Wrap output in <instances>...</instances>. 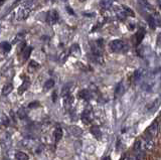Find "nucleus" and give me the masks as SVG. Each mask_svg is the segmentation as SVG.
I'll return each instance as SVG.
<instances>
[{"instance_id":"obj_1","label":"nucleus","mask_w":161,"mask_h":160,"mask_svg":"<svg viewBox=\"0 0 161 160\" xmlns=\"http://www.w3.org/2000/svg\"><path fill=\"white\" fill-rule=\"evenodd\" d=\"M109 48L113 52H122L127 50V45L121 39H115L109 43Z\"/></svg>"},{"instance_id":"obj_2","label":"nucleus","mask_w":161,"mask_h":160,"mask_svg":"<svg viewBox=\"0 0 161 160\" xmlns=\"http://www.w3.org/2000/svg\"><path fill=\"white\" fill-rule=\"evenodd\" d=\"M58 19H60V15H58V11H56V10H50V11L47 12V15H46V22L48 23V24H56V23H58Z\"/></svg>"},{"instance_id":"obj_3","label":"nucleus","mask_w":161,"mask_h":160,"mask_svg":"<svg viewBox=\"0 0 161 160\" xmlns=\"http://www.w3.org/2000/svg\"><path fill=\"white\" fill-rule=\"evenodd\" d=\"M159 125H158V122H153V123L150 125V127L147 130V135L150 138H154L157 136L158 132H159Z\"/></svg>"},{"instance_id":"obj_4","label":"nucleus","mask_w":161,"mask_h":160,"mask_svg":"<svg viewBox=\"0 0 161 160\" xmlns=\"http://www.w3.org/2000/svg\"><path fill=\"white\" fill-rule=\"evenodd\" d=\"M153 140H152V138L150 137H146L143 139V141H142V149L143 150H150V149L153 148Z\"/></svg>"},{"instance_id":"obj_5","label":"nucleus","mask_w":161,"mask_h":160,"mask_svg":"<svg viewBox=\"0 0 161 160\" xmlns=\"http://www.w3.org/2000/svg\"><path fill=\"white\" fill-rule=\"evenodd\" d=\"M80 119L84 122L85 124H89L91 121H92V111L89 110V109H86V110L83 112L82 116H80Z\"/></svg>"},{"instance_id":"obj_6","label":"nucleus","mask_w":161,"mask_h":160,"mask_svg":"<svg viewBox=\"0 0 161 160\" xmlns=\"http://www.w3.org/2000/svg\"><path fill=\"white\" fill-rule=\"evenodd\" d=\"M31 9H27V8H21L17 13V19L18 20H24L28 17L29 13H30Z\"/></svg>"},{"instance_id":"obj_7","label":"nucleus","mask_w":161,"mask_h":160,"mask_svg":"<svg viewBox=\"0 0 161 160\" xmlns=\"http://www.w3.org/2000/svg\"><path fill=\"white\" fill-rule=\"evenodd\" d=\"M160 104H161L160 99H156V100L154 101V102L152 103L151 105H150L149 109H148V112H149V113H155L156 111L158 110V108H159Z\"/></svg>"},{"instance_id":"obj_8","label":"nucleus","mask_w":161,"mask_h":160,"mask_svg":"<svg viewBox=\"0 0 161 160\" xmlns=\"http://www.w3.org/2000/svg\"><path fill=\"white\" fill-rule=\"evenodd\" d=\"M125 93V87H124V84L121 82L117 85V87H116V90H115V96L117 97V98H120L121 96H123Z\"/></svg>"},{"instance_id":"obj_9","label":"nucleus","mask_w":161,"mask_h":160,"mask_svg":"<svg viewBox=\"0 0 161 160\" xmlns=\"http://www.w3.org/2000/svg\"><path fill=\"white\" fill-rule=\"evenodd\" d=\"M69 130L74 136H80L83 133V130L80 129L79 126H75V125H72L69 127Z\"/></svg>"},{"instance_id":"obj_10","label":"nucleus","mask_w":161,"mask_h":160,"mask_svg":"<svg viewBox=\"0 0 161 160\" xmlns=\"http://www.w3.org/2000/svg\"><path fill=\"white\" fill-rule=\"evenodd\" d=\"M73 103H74V97L72 95H69V96L63 98V105H65V107L67 109L71 108L73 106Z\"/></svg>"},{"instance_id":"obj_11","label":"nucleus","mask_w":161,"mask_h":160,"mask_svg":"<svg viewBox=\"0 0 161 160\" xmlns=\"http://www.w3.org/2000/svg\"><path fill=\"white\" fill-rule=\"evenodd\" d=\"M144 35H145V29L144 28H140L138 30V32L136 33V45H140L142 39L144 38Z\"/></svg>"},{"instance_id":"obj_12","label":"nucleus","mask_w":161,"mask_h":160,"mask_svg":"<svg viewBox=\"0 0 161 160\" xmlns=\"http://www.w3.org/2000/svg\"><path fill=\"white\" fill-rule=\"evenodd\" d=\"M91 133L94 135V137L96 139H101L102 137V132L101 130L99 129V127H97V126H93V127H91Z\"/></svg>"},{"instance_id":"obj_13","label":"nucleus","mask_w":161,"mask_h":160,"mask_svg":"<svg viewBox=\"0 0 161 160\" xmlns=\"http://www.w3.org/2000/svg\"><path fill=\"white\" fill-rule=\"evenodd\" d=\"M0 124L3 126H5V127H7V126H9L10 124V120L9 118L7 117L4 113H0Z\"/></svg>"},{"instance_id":"obj_14","label":"nucleus","mask_w":161,"mask_h":160,"mask_svg":"<svg viewBox=\"0 0 161 160\" xmlns=\"http://www.w3.org/2000/svg\"><path fill=\"white\" fill-rule=\"evenodd\" d=\"M72 84H67V85H65V87L61 89V96L65 98V97L69 96V95H71V91H72Z\"/></svg>"},{"instance_id":"obj_15","label":"nucleus","mask_w":161,"mask_h":160,"mask_svg":"<svg viewBox=\"0 0 161 160\" xmlns=\"http://www.w3.org/2000/svg\"><path fill=\"white\" fill-rule=\"evenodd\" d=\"M31 52H32V48L30 47V46H26V47L24 48V49L22 50V58H23V60H28L29 58V56H30V54H31Z\"/></svg>"},{"instance_id":"obj_16","label":"nucleus","mask_w":161,"mask_h":160,"mask_svg":"<svg viewBox=\"0 0 161 160\" xmlns=\"http://www.w3.org/2000/svg\"><path fill=\"white\" fill-rule=\"evenodd\" d=\"M63 129H61V127H56V130H54V139H56V141L58 142V141H60L61 138H63Z\"/></svg>"},{"instance_id":"obj_17","label":"nucleus","mask_w":161,"mask_h":160,"mask_svg":"<svg viewBox=\"0 0 161 160\" xmlns=\"http://www.w3.org/2000/svg\"><path fill=\"white\" fill-rule=\"evenodd\" d=\"M28 87H29V82L28 81H24L22 85H21L20 87L18 88V94L22 95L23 93H24L27 89H28Z\"/></svg>"},{"instance_id":"obj_18","label":"nucleus","mask_w":161,"mask_h":160,"mask_svg":"<svg viewBox=\"0 0 161 160\" xmlns=\"http://www.w3.org/2000/svg\"><path fill=\"white\" fill-rule=\"evenodd\" d=\"M12 90H13V86L12 85H6V86H4L3 87V89H2V95L3 96H7V95H9L10 93L12 92Z\"/></svg>"},{"instance_id":"obj_19","label":"nucleus","mask_w":161,"mask_h":160,"mask_svg":"<svg viewBox=\"0 0 161 160\" xmlns=\"http://www.w3.org/2000/svg\"><path fill=\"white\" fill-rule=\"evenodd\" d=\"M15 158L17 160H28L29 157L26 153L22 152V151H18V152H16V154H15Z\"/></svg>"},{"instance_id":"obj_20","label":"nucleus","mask_w":161,"mask_h":160,"mask_svg":"<svg viewBox=\"0 0 161 160\" xmlns=\"http://www.w3.org/2000/svg\"><path fill=\"white\" fill-rule=\"evenodd\" d=\"M141 150H143V149H142V140H137L134 144V147H133V151L137 154V153L140 152Z\"/></svg>"},{"instance_id":"obj_21","label":"nucleus","mask_w":161,"mask_h":160,"mask_svg":"<svg viewBox=\"0 0 161 160\" xmlns=\"http://www.w3.org/2000/svg\"><path fill=\"white\" fill-rule=\"evenodd\" d=\"M79 96L80 99H85V100H89L91 98V93L88 90H83L79 93Z\"/></svg>"},{"instance_id":"obj_22","label":"nucleus","mask_w":161,"mask_h":160,"mask_svg":"<svg viewBox=\"0 0 161 160\" xmlns=\"http://www.w3.org/2000/svg\"><path fill=\"white\" fill-rule=\"evenodd\" d=\"M54 80H47V81L44 83V86H43V89L45 90V91H48V90H50V89H52L54 88Z\"/></svg>"},{"instance_id":"obj_23","label":"nucleus","mask_w":161,"mask_h":160,"mask_svg":"<svg viewBox=\"0 0 161 160\" xmlns=\"http://www.w3.org/2000/svg\"><path fill=\"white\" fill-rule=\"evenodd\" d=\"M147 21H148V24H149V26L151 27V28H155L156 27V20L155 18H154L153 15H148L147 17Z\"/></svg>"},{"instance_id":"obj_24","label":"nucleus","mask_w":161,"mask_h":160,"mask_svg":"<svg viewBox=\"0 0 161 160\" xmlns=\"http://www.w3.org/2000/svg\"><path fill=\"white\" fill-rule=\"evenodd\" d=\"M71 54H74V56H80V46L78 45H74L71 47Z\"/></svg>"},{"instance_id":"obj_25","label":"nucleus","mask_w":161,"mask_h":160,"mask_svg":"<svg viewBox=\"0 0 161 160\" xmlns=\"http://www.w3.org/2000/svg\"><path fill=\"white\" fill-rule=\"evenodd\" d=\"M100 5L103 8H109L112 6V0H102Z\"/></svg>"},{"instance_id":"obj_26","label":"nucleus","mask_w":161,"mask_h":160,"mask_svg":"<svg viewBox=\"0 0 161 160\" xmlns=\"http://www.w3.org/2000/svg\"><path fill=\"white\" fill-rule=\"evenodd\" d=\"M17 116L19 119H25L26 118V111H25V109L23 108H20L19 110L17 111Z\"/></svg>"},{"instance_id":"obj_27","label":"nucleus","mask_w":161,"mask_h":160,"mask_svg":"<svg viewBox=\"0 0 161 160\" xmlns=\"http://www.w3.org/2000/svg\"><path fill=\"white\" fill-rule=\"evenodd\" d=\"M1 47H2V49H3L5 52H8L10 49H11V45H10V43H7V41H4V43H1Z\"/></svg>"},{"instance_id":"obj_28","label":"nucleus","mask_w":161,"mask_h":160,"mask_svg":"<svg viewBox=\"0 0 161 160\" xmlns=\"http://www.w3.org/2000/svg\"><path fill=\"white\" fill-rule=\"evenodd\" d=\"M142 73H143V71L142 69H138V71H136L134 73V76H133V78H134V80H136V81H138V80H140L142 78Z\"/></svg>"},{"instance_id":"obj_29","label":"nucleus","mask_w":161,"mask_h":160,"mask_svg":"<svg viewBox=\"0 0 161 160\" xmlns=\"http://www.w3.org/2000/svg\"><path fill=\"white\" fill-rule=\"evenodd\" d=\"M123 10H124V12H125V14H126V15L134 16V12H133L132 10H131L129 7H127V6H124V8H123Z\"/></svg>"},{"instance_id":"obj_30","label":"nucleus","mask_w":161,"mask_h":160,"mask_svg":"<svg viewBox=\"0 0 161 160\" xmlns=\"http://www.w3.org/2000/svg\"><path fill=\"white\" fill-rule=\"evenodd\" d=\"M23 37H24V32H20L19 34L16 35V37L14 38V43H16L17 41H20L21 39H23Z\"/></svg>"},{"instance_id":"obj_31","label":"nucleus","mask_w":161,"mask_h":160,"mask_svg":"<svg viewBox=\"0 0 161 160\" xmlns=\"http://www.w3.org/2000/svg\"><path fill=\"white\" fill-rule=\"evenodd\" d=\"M29 68H34V69H37L39 68V64H37L36 62H34V60H32V62H30V64H29Z\"/></svg>"},{"instance_id":"obj_32","label":"nucleus","mask_w":161,"mask_h":160,"mask_svg":"<svg viewBox=\"0 0 161 160\" xmlns=\"http://www.w3.org/2000/svg\"><path fill=\"white\" fill-rule=\"evenodd\" d=\"M39 106V102H33V103H30V104L28 105L29 108H37Z\"/></svg>"},{"instance_id":"obj_33","label":"nucleus","mask_w":161,"mask_h":160,"mask_svg":"<svg viewBox=\"0 0 161 160\" xmlns=\"http://www.w3.org/2000/svg\"><path fill=\"white\" fill-rule=\"evenodd\" d=\"M157 45L161 46V33H159L157 36Z\"/></svg>"},{"instance_id":"obj_34","label":"nucleus","mask_w":161,"mask_h":160,"mask_svg":"<svg viewBox=\"0 0 161 160\" xmlns=\"http://www.w3.org/2000/svg\"><path fill=\"white\" fill-rule=\"evenodd\" d=\"M67 12H69V13L72 14V15H75V12L72 10V8L69 7V6H67Z\"/></svg>"},{"instance_id":"obj_35","label":"nucleus","mask_w":161,"mask_h":160,"mask_svg":"<svg viewBox=\"0 0 161 160\" xmlns=\"http://www.w3.org/2000/svg\"><path fill=\"white\" fill-rule=\"evenodd\" d=\"M84 15L87 16V17H93L95 15V13H84Z\"/></svg>"},{"instance_id":"obj_36","label":"nucleus","mask_w":161,"mask_h":160,"mask_svg":"<svg viewBox=\"0 0 161 160\" xmlns=\"http://www.w3.org/2000/svg\"><path fill=\"white\" fill-rule=\"evenodd\" d=\"M158 125H159V128L161 129V113H160V116H159V119H158Z\"/></svg>"},{"instance_id":"obj_37","label":"nucleus","mask_w":161,"mask_h":160,"mask_svg":"<svg viewBox=\"0 0 161 160\" xmlns=\"http://www.w3.org/2000/svg\"><path fill=\"white\" fill-rule=\"evenodd\" d=\"M102 160H111V158H110L109 156H106V157H104V158L102 159Z\"/></svg>"},{"instance_id":"obj_38","label":"nucleus","mask_w":161,"mask_h":160,"mask_svg":"<svg viewBox=\"0 0 161 160\" xmlns=\"http://www.w3.org/2000/svg\"><path fill=\"white\" fill-rule=\"evenodd\" d=\"M129 27H130V28H131V29H133V28H134V27H135V26H133L132 22H130V24H129Z\"/></svg>"},{"instance_id":"obj_39","label":"nucleus","mask_w":161,"mask_h":160,"mask_svg":"<svg viewBox=\"0 0 161 160\" xmlns=\"http://www.w3.org/2000/svg\"><path fill=\"white\" fill-rule=\"evenodd\" d=\"M142 1H143V2H147V0H142Z\"/></svg>"},{"instance_id":"obj_40","label":"nucleus","mask_w":161,"mask_h":160,"mask_svg":"<svg viewBox=\"0 0 161 160\" xmlns=\"http://www.w3.org/2000/svg\"><path fill=\"white\" fill-rule=\"evenodd\" d=\"M63 1H67V0H63Z\"/></svg>"}]
</instances>
